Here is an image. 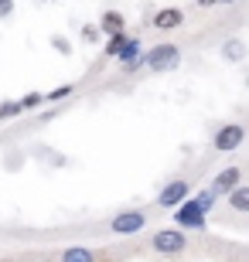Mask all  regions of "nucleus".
<instances>
[{"instance_id":"nucleus-8","label":"nucleus","mask_w":249,"mask_h":262,"mask_svg":"<svg viewBox=\"0 0 249 262\" xmlns=\"http://www.w3.org/2000/svg\"><path fill=\"white\" fill-rule=\"evenodd\" d=\"M150 24L157 31H178L184 24V10L181 7H161L157 14L150 17Z\"/></svg>"},{"instance_id":"nucleus-3","label":"nucleus","mask_w":249,"mask_h":262,"mask_svg":"<svg viewBox=\"0 0 249 262\" xmlns=\"http://www.w3.org/2000/svg\"><path fill=\"white\" fill-rule=\"evenodd\" d=\"M246 140V126L242 123H222L215 133H212V150L215 154H236Z\"/></svg>"},{"instance_id":"nucleus-13","label":"nucleus","mask_w":249,"mask_h":262,"mask_svg":"<svg viewBox=\"0 0 249 262\" xmlns=\"http://www.w3.org/2000/svg\"><path fill=\"white\" fill-rule=\"evenodd\" d=\"M126 34H120V38H106V45H103V55L106 58H116V55H120V51H123V45H126Z\"/></svg>"},{"instance_id":"nucleus-14","label":"nucleus","mask_w":249,"mask_h":262,"mask_svg":"<svg viewBox=\"0 0 249 262\" xmlns=\"http://www.w3.org/2000/svg\"><path fill=\"white\" fill-rule=\"evenodd\" d=\"M191 198H195V201H198V208H201V211H205V214H208L212 208H215V201H219V198L212 194L208 187H205V191H198V194H191Z\"/></svg>"},{"instance_id":"nucleus-6","label":"nucleus","mask_w":249,"mask_h":262,"mask_svg":"<svg viewBox=\"0 0 249 262\" xmlns=\"http://www.w3.org/2000/svg\"><path fill=\"white\" fill-rule=\"evenodd\" d=\"M191 198V184L184 181V177H174V181H167V184L157 191V208H181L184 201Z\"/></svg>"},{"instance_id":"nucleus-12","label":"nucleus","mask_w":249,"mask_h":262,"mask_svg":"<svg viewBox=\"0 0 249 262\" xmlns=\"http://www.w3.org/2000/svg\"><path fill=\"white\" fill-rule=\"evenodd\" d=\"M229 208L236 214H249V184H242V187H236L229 194Z\"/></svg>"},{"instance_id":"nucleus-5","label":"nucleus","mask_w":249,"mask_h":262,"mask_svg":"<svg viewBox=\"0 0 249 262\" xmlns=\"http://www.w3.org/2000/svg\"><path fill=\"white\" fill-rule=\"evenodd\" d=\"M144 228H147V211H140V208H126V211L109 218V232L113 235H137Z\"/></svg>"},{"instance_id":"nucleus-2","label":"nucleus","mask_w":249,"mask_h":262,"mask_svg":"<svg viewBox=\"0 0 249 262\" xmlns=\"http://www.w3.org/2000/svg\"><path fill=\"white\" fill-rule=\"evenodd\" d=\"M150 249L157 255H181L188 249V235L181 228H157L150 235Z\"/></svg>"},{"instance_id":"nucleus-1","label":"nucleus","mask_w":249,"mask_h":262,"mask_svg":"<svg viewBox=\"0 0 249 262\" xmlns=\"http://www.w3.org/2000/svg\"><path fill=\"white\" fill-rule=\"evenodd\" d=\"M178 65H181V48H178V45H171V41L154 45V48L144 51V68H147V72L164 75V72H174Z\"/></svg>"},{"instance_id":"nucleus-11","label":"nucleus","mask_w":249,"mask_h":262,"mask_svg":"<svg viewBox=\"0 0 249 262\" xmlns=\"http://www.w3.org/2000/svg\"><path fill=\"white\" fill-rule=\"evenodd\" d=\"M58 262H96V252L86 245H68L65 252L58 255Z\"/></svg>"},{"instance_id":"nucleus-20","label":"nucleus","mask_w":249,"mask_h":262,"mask_svg":"<svg viewBox=\"0 0 249 262\" xmlns=\"http://www.w3.org/2000/svg\"><path fill=\"white\" fill-rule=\"evenodd\" d=\"M14 14V4L10 0H0V17H10Z\"/></svg>"},{"instance_id":"nucleus-7","label":"nucleus","mask_w":249,"mask_h":262,"mask_svg":"<svg viewBox=\"0 0 249 262\" xmlns=\"http://www.w3.org/2000/svg\"><path fill=\"white\" fill-rule=\"evenodd\" d=\"M236 187H242V170H239V167H225V170H219V174L212 177L208 191L215 198H229Z\"/></svg>"},{"instance_id":"nucleus-16","label":"nucleus","mask_w":249,"mask_h":262,"mask_svg":"<svg viewBox=\"0 0 249 262\" xmlns=\"http://www.w3.org/2000/svg\"><path fill=\"white\" fill-rule=\"evenodd\" d=\"M21 113H24V109H21L17 99H10V102H0V123H4V119H10V116H21Z\"/></svg>"},{"instance_id":"nucleus-4","label":"nucleus","mask_w":249,"mask_h":262,"mask_svg":"<svg viewBox=\"0 0 249 262\" xmlns=\"http://www.w3.org/2000/svg\"><path fill=\"white\" fill-rule=\"evenodd\" d=\"M205 225H208V214L198 208L195 198H188V201L174 211V228H181V232H205Z\"/></svg>"},{"instance_id":"nucleus-18","label":"nucleus","mask_w":249,"mask_h":262,"mask_svg":"<svg viewBox=\"0 0 249 262\" xmlns=\"http://www.w3.org/2000/svg\"><path fill=\"white\" fill-rule=\"evenodd\" d=\"M51 45H55L58 55H68V51H72V45H68V41L62 38V34H55V38H51Z\"/></svg>"},{"instance_id":"nucleus-21","label":"nucleus","mask_w":249,"mask_h":262,"mask_svg":"<svg viewBox=\"0 0 249 262\" xmlns=\"http://www.w3.org/2000/svg\"><path fill=\"white\" fill-rule=\"evenodd\" d=\"M246 85H249V75H246Z\"/></svg>"},{"instance_id":"nucleus-17","label":"nucleus","mask_w":249,"mask_h":262,"mask_svg":"<svg viewBox=\"0 0 249 262\" xmlns=\"http://www.w3.org/2000/svg\"><path fill=\"white\" fill-rule=\"evenodd\" d=\"M68 96H72V85H58V89H51L48 96H45V102L55 106V102H62V99H68Z\"/></svg>"},{"instance_id":"nucleus-9","label":"nucleus","mask_w":249,"mask_h":262,"mask_svg":"<svg viewBox=\"0 0 249 262\" xmlns=\"http://www.w3.org/2000/svg\"><path fill=\"white\" fill-rule=\"evenodd\" d=\"M99 34H106V38L126 34V17L120 14V10H103V17H99Z\"/></svg>"},{"instance_id":"nucleus-19","label":"nucleus","mask_w":249,"mask_h":262,"mask_svg":"<svg viewBox=\"0 0 249 262\" xmlns=\"http://www.w3.org/2000/svg\"><path fill=\"white\" fill-rule=\"evenodd\" d=\"M82 38H86V41H99V24H96V28H92V24L82 28Z\"/></svg>"},{"instance_id":"nucleus-10","label":"nucleus","mask_w":249,"mask_h":262,"mask_svg":"<svg viewBox=\"0 0 249 262\" xmlns=\"http://www.w3.org/2000/svg\"><path fill=\"white\" fill-rule=\"evenodd\" d=\"M249 55V48H246V41L242 38H229L225 45H222V58L225 61H242Z\"/></svg>"},{"instance_id":"nucleus-15","label":"nucleus","mask_w":249,"mask_h":262,"mask_svg":"<svg viewBox=\"0 0 249 262\" xmlns=\"http://www.w3.org/2000/svg\"><path fill=\"white\" fill-rule=\"evenodd\" d=\"M17 102H21V109H24V113H28V109H38L41 102H45V92H28V96H21Z\"/></svg>"}]
</instances>
